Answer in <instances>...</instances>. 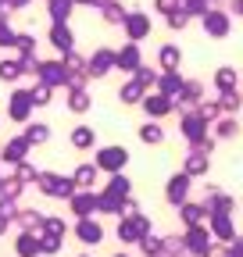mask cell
Segmentation results:
<instances>
[{"label": "cell", "instance_id": "6da1fadb", "mask_svg": "<svg viewBox=\"0 0 243 257\" xmlns=\"http://www.w3.org/2000/svg\"><path fill=\"white\" fill-rule=\"evenodd\" d=\"M36 189L50 200H72L75 197V179L72 175H61V172H40Z\"/></svg>", "mask_w": 243, "mask_h": 257}, {"label": "cell", "instance_id": "7a4b0ae2", "mask_svg": "<svg viewBox=\"0 0 243 257\" xmlns=\"http://www.w3.org/2000/svg\"><path fill=\"white\" fill-rule=\"evenodd\" d=\"M93 165H97L100 172H107V175H118V172H126V165H129V150H126V147H118V143L97 147Z\"/></svg>", "mask_w": 243, "mask_h": 257}, {"label": "cell", "instance_id": "3957f363", "mask_svg": "<svg viewBox=\"0 0 243 257\" xmlns=\"http://www.w3.org/2000/svg\"><path fill=\"white\" fill-rule=\"evenodd\" d=\"M33 96H29V89H15L11 96H8V121H15V125H29L33 121Z\"/></svg>", "mask_w": 243, "mask_h": 257}, {"label": "cell", "instance_id": "277c9868", "mask_svg": "<svg viewBox=\"0 0 243 257\" xmlns=\"http://www.w3.org/2000/svg\"><path fill=\"white\" fill-rule=\"evenodd\" d=\"M29 154H33V143L18 133V136H11L4 147H0V165L15 168V165H22V161H29Z\"/></svg>", "mask_w": 243, "mask_h": 257}, {"label": "cell", "instance_id": "5b68a950", "mask_svg": "<svg viewBox=\"0 0 243 257\" xmlns=\"http://www.w3.org/2000/svg\"><path fill=\"white\" fill-rule=\"evenodd\" d=\"M36 82H43V86H50V89H61V86L68 82V68H65V61H40Z\"/></svg>", "mask_w": 243, "mask_h": 257}, {"label": "cell", "instance_id": "8992f818", "mask_svg": "<svg viewBox=\"0 0 243 257\" xmlns=\"http://www.w3.org/2000/svg\"><path fill=\"white\" fill-rule=\"evenodd\" d=\"M68 211L75 218H93L97 214V189H75V197L68 200Z\"/></svg>", "mask_w": 243, "mask_h": 257}, {"label": "cell", "instance_id": "52a82bcc", "mask_svg": "<svg viewBox=\"0 0 243 257\" xmlns=\"http://www.w3.org/2000/svg\"><path fill=\"white\" fill-rule=\"evenodd\" d=\"M75 236H79L82 246H97V243L104 239V225H100L97 218H79V221H75Z\"/></svg>", "mask_w": 243, "mask_h": 257}, {"label": "cell", "instance_id": "ba28073f", "mask_svg": "<svg viewBox=\"0 0 243 257\" xmlns=\"http://www.w3.org/2000/svg\"><path fill=\"white\" fill-rule=\"evenodd\" d=\"M68 143H72L75 150H97V128L86 125V121H79L72 133H68Z\"/></svg>", "mask_w": 243, "mask_h": 257}, {"label": "cell", "instance_id": "9c48e42d", "mask_svg": "<svg viewBox=\"0 0 243 257\" xmlns=\"http://www.w3.org/2000/svg\"><path fill=\"white\" fill-rule=\"evenodd\" d=\"M111 68H114V54H111V50H97L93 57L86 61V75H89V79H104Z\"/></svg>", "mask_w": 243, "mask_h": 257}, {"label": "cell", "instance_id": "30bf717a", "mask_svg": "<svg viewBox=\"0 0 243 257\" xmlns=\"http://www.w3.org/2000/svg\"><path fill=\"white\" fill-rule=\"evenodd\" d=\"M72 179H75V189H93L100 182V168L93 165V161H82V165L72 172Z\"/></svg>", "mask_w": 243, "mask_h": 257}, {"label": "cell", "instance_id": "8fae6325", "mask_svg": "<svg viewBox=\"0 0 243 257\" xmlns=\"http://www.w3.org/2000/svg\"><path fill=\"white\" fill-rule=\"evenodd\" d=\"M43 218H47V214L36 211V207H22L18 218H15V225H18L22 232H40V229H43Z\"/></svg>", "mask_w": 243, "mask_h": 257}, {"label": "cell", "instance_id": "7c38bea8", "mask_svg": "<svg viewBox=\"0 0 243 257\" xmlns=\"http://www.w3.org/2000/svg\"><path fill=\"white\" fill-rule=\"evenodd\" d=\"M15 253L18 257H40V232H18Z\"/></svg>", "mask_w": 243, "mask_h": 257}, {"label": "cell", "instance_id": "4fadbf2b", "mask_svg": "<svg viewBox=\"0 0 243 257\" xmlns=\"http://www.w3.org/2000/svg\"><path fill=\"white\" fill-rule=\"evenodd\" d=\"M65 107H68L72 114H86L89 107H93V96H89L86 89H68V100H65Z\"/></svg>", "mask_w": 243, "mask_h": 257}, {"label": "cell", "instance_id": "5bb4252c", "mask_svg": "<svg viewBox=\"0 0 243 257\" xmlns=\"http://www.w3.org/2000/svg\"><path fill=\"white\" fill-rule=\"evenodd\" d=\"M22 136L33 143V147H43V143H50V125L47 121H29Z\"/></svg>", "mask_w": 243, "mask_h": 257}, {"label": "cell", "instance_id": "9a60e30c", "mask_svg": "<svg viewBox=\"0 0 243 257\" xmlns=\"http://www.w3.org/2000/svg\"><path fill=\"white\" fill-rule=\"evenodd\" d=\"M50 43H54L61 54H68V50L75 47V36H72L68 25H54V29H50Z\"/></svg>", "mask_w": 243, "mask_h": 257}, {"label": "cell", "instance_id": "2e32d148", "mask_svg": "<svg viewBox=\"0 0 243 257\" xmlns=\"http://www.w3.org/2000/svg\"><path fill=\"white\" fill-rule=\"evenodd\" d=\"M11 179H18L22 186H36V179H40V168L33 165V161H22V165H15V168H11Z\"/></svg>", "mask_w": 243, "mask_h": 257}, {"label": "cell", "instance_id": "e0dca14e", "mask_svg": "<svg viewBox=\"0 0 243 257\" xmlns=\"http://www.w3.org/2000/svg\"><path fill=\"white\" fill-rule=\"evenodd\" d=\"M65 232H68V221L61 218V214H47V218H43L40 236H57V239H65Z\"/></svg>", "mask_w": 243, "mask_h": 257}, {"label": "cell", "instance_id": "ac0fdd59", "mask_svg": "<svg viewBox=\"0 0 243 257\" xmlns=\"http://www.w3.org/2000/svg\"><path fill=\"white\" fill-rule=\"evenodd\" d=\"M114 68H122V72H136V68H140V50H136V47H126L122 54H114Z\"/></svg>", "mask_w": 243, "mask_h": 257}, {"label": "cell", "instance_id": "d6986e66", "mask_svg": "<svg viewBox=\"0 0 243 257\" xmlns=\"http://www.w3.org/2000/svg\"><path fill=\"white\" fill-rule=\"evenodd\" d=\"M118 100H122V104H143V86H140L136 79H129L126 86L118 89Z\"/></svg>", "mask_w": 243, "mask_h": 257}, {"label": "cell", "instance_id": "ffe728a7", "mask_svg": "<svg viewBox=\"0 0 243 257\" xmlns=\"http://www.w3.org/2000/svg\"><path fill=\"white\" fill-rule=\"evenodd\" d=\"M168 96H143V111L150 114V118H161V114H168Z\"/></svg>", "mask_w": 243, "mask_h": 257}, {"label": "cell", "instance_id": "44dd1931", "mask_svg": "<svg viewBox=\"0 0 243 257\" xmlns=\"http://www.w3.org/2000/svg\"><path fill=\"white\" fill-rule=\"evenodd\" d=\"M140 140H143L147 147H158V143L165 140V133H161L158 121H143V125H140Z\"/></svg>", "mask_w": 243, "mask_h": 257}, {"label": "cell", "instance_id": "7402d4cb", "mask_svg": "<svg viewBox=\"0 0 243 257\" xmlns=\"http://www.w3.org/2000/svg\"><path fill=\"white\" fill-rule=\"evenodd\" d=\"M107 193H114V197H129V193H133V182L126 179V172H118V175H111L107 179V186H104Z\"/></svg>", "mask_w": 243, "mask_h": 257}, {"label": "cell", "instance_id": "603a6c76", "mask_svg": "<svg viewBox=\"0 0 243 257\" xmlns=\"http://www.w3.org/2000/svg\"><path fill=\"white\" fill-rule=\"evenodd\" d=\"M186 186H190V179H186V175H172V179H168V189H165V193H168V200H172V204H179L182 197H186Z\"/></svg>", "mask_w": 243, "mask_h": 257}, {"label": "cell", "instance_id": "cb8c5ba5", "mask_svg": "<svg viewBox=\"0 0 243 257\" xmlns=\"http://www.w3.org/2000/svg\"><path fill=\"white\" fill-rule=\"evenodd\" d=\"M22 182L18 179H11V175H4V182H0V197H8V200H22Z\"/></svg>", "mask_w": 243, "mask_h": 257}, {"label": "cell", "instance_id": "d4e9b609", "mask_svg": "<svg viewBox=\"0 0 243 257\" xmlns=\"http://www.w3.org/2000/svg\"><path fill=\"white\" fill-rule=\"evenodd\" d=\"M29 96H33V107H47V104H50V96H54V89L43 86V82H36L33 89H29Z\"/></svg>", "mask_w": 243, "mask_h": 257}, {"label": "cell", "instance_id": "484cf974", "mask_svg": "<svg viewBox=\"0 0 243 257\" xmlns=\"http://www.w3.org/2000/svg\"><path fill=\"white\" fill-rule=\"evenodd\" d=\"M18 79H22L18 61H0V82H18Z\"/></svg>", "mask_w": 243, "mask_h": 257}, {"label": "cell", "instance_id": "4316f807", "mask_svg": "<svg viewBox=\"0 0 243 257\" xmlns=\"http://www.w3.org/2000/svg\"><path fill=\"white\" fill-rule=\"evenodd\" d=\"M18 68H22V75H36L40 72V57L36 54H22L18 57Z\"/></svg>", "mask_w": 243, "mask_h": 257}, {"label": "cell", "instance_id": "83f0119b", "mask_svg": "<svg viewBox=\"0 0 243 257\" xmlns=\"http://www.w3.org/2000/svg\"><path fill=\"white\" fill-rule=\"evenodd\" d=\"M68 11H72V0H50V15H54L57 25L68 18Z\"/></svg>", "mask_w": 243, "mask_h": 257}, {"label": "cell", "instance_id": "f1b7e54d", "mask_svg": "<svg viewBox=\"0 0 243 257\" xmlns=\"http://www.w3.org/2000/svg\"><path fill=\"white\" fill-rule=\"evenodd\" d=\"M18 200H8V197H0V218H8V221H15L18 218Z\"/></svg>", "mask_w": 243, "mask_h": 257}, {"label": "cell", "instance_id": "f546056e", "mask_svg": "<svg viewBox=\"0 0 243 257\" xmlns=\"http://www.w3.org/2000/svg\"><path fill=\"white\" fill-rule=\"evenodd\" d=\"M61 243L65 239H57V236H40V253H61Z\"/></svg>", "mask_w": 243, "mask_h": 257}, {"label": "cell", "instance_id": "4dcf8cb0", "mask_svg": "<svg viewBox=\"0 0 243 257\" xmlns=\"http://www.w3.org/2000/svg\"><path fill=\"white\" fill-rule=\"evenodd\" d=\"M65 68H68V75H72V72H86V61H82L75 50H68V54H65Z\"/></svg>", "mask_w": 243, "mask_h": 257}, {"label": "cell", "instance_id": "1f68e13d", "mask_svg": "<svg viewBox=\"0 0 243 257\" xmlns=\"http://www.w3.org/2000/svg\"><path fill=\"white\" fill-rule=\"evenodd\" d=\"M15 47H18L22 54H36V40H33V36H15Z\"/></svg>", "mask_w": 243, "mask_h": 257}, {"label": "cell", "instance_id": "d6a6232c", "mask_svg": "<svg viewBox=\"0 0 243 257\" xmlns=\"http://www.w3.org/2000/svg\"><path fill=\"white\" fill-rule=\"evenodd\" d=\"M0 47H15V32L8 29V22L0 18Z\"/></svg>", "mask_w": 243, "mask_h": 257}, {"label": "cell", "instance_id": "836d02e7", "mask_svg": "<svg viewBox=\"0 0 243 257\" xmlns=\"http://www.w3.org/2000/svg\"><path fill=\"white\" fill-rule=\"evenodd\" d=\"M204 168H207V161L193 154V157H190V165H186V172H190V175H197V172H204Z\"/></svg>", "mask_w": 243, "mask_h": 257}, {"label": "cell", "instance_id": "e575fe53", "mask_svg": "<svg viewBox=\"0 0 243 257\" xmlns=\"http://www.w3.org/2000/svg\"><path fill=\"white\" fill-rule=\"evenodd\" d=\"M143 32H147V25H143L140 18H133V22H129V36H133V40H140Z\"/></svg>", "mask_w": 243, "mask_h": 257}, {"label": "cell", "instance_id": "d590c367", "mask_svg": "<svg viewBox=\"0 0 243 257\" xmlns=\"http://www.w3.org/2000/svg\"><path fill=\"white\" fill-rule=\"evenodd\" d=\"M175 61H179V54H175L172 47H168V50H161V64H165V68H172Z\"/></svg>", "mask_w": 243, "mask_h": 257}, {"label": "cell", "instance_id": "8d00e7d4", "mask_svg": "<svg viewBox=\"0 0 243 257\" xmlns=\"http://www.w3.org/2000/svg\"><path fill=\"white\" fill-rule=\"evenodd\" d=\"M8 225H11L8 218H0V236H4V232H8Z\"/></svg>", "mask_w": 243, "mask_h": 257}, {"label": "cell", "instance_id": "74e56055", "mask_svg": "<svg viewBox=\"0 0 243 257\" xmlns=\"http://www.w3.org/2000/svg\"><path fill=\"white\" fill-rule=\"evenodd\" d=\"M79 4H93V0H79Z\"/></svg>", "mask_w": 243, "mask_h": 257}, {"label": "cell", "instance_id": "f35d334b", "mask_svg": "<svg viewBox=\"0 0 243 257\" xmlns=\"http://www.w3.org/2000/svg\"><path fill=\"white\" fill-rule=\"evenodd\" d=\"M114 257H129V253H114Z\"/></svg>", "mask_w": 243, "mask_h": 257}, {"label": "cell", "instance_id": "ab89813d", "mask_svg": "<svg viewBox=\"0 0 243 257\" xmlns=\"http://www.w3.org/2000/svg\"><path fill=\"white\" fill-rule=\"evenodd\" d=\"M0 182H4V172H0Z\"/></svg>", "mask_w": 243, "mask_h": 257}, {"label": "cell", "instance_id": "60d3db41", "mask_svg": "<svg viewBox=\"0 0 243 257\" xmlns=\"http://www.w3.org/2000/svg\"><path fill=\"white\" fill-rule=\"evenodd\" d=\"M79 257H89V253H79Z\"/></svg>", "mask_w": 243, "mask_h": 257}]
</instances>
